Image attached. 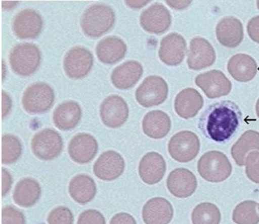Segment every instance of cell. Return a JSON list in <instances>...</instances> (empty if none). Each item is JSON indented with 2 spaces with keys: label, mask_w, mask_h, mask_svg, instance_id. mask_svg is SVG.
<instances>
[{
  "label": "cell",
  "mask_w": 259,
  "mask_h": 224,
  "mask_svg": "<svg viewBox=\"0 0 259 224\" xmlns=\"http://www.w3.org/2000/svg\"><path fill=\"white\" fill-rule=\"evenodd\" d=\"M241 113L238 105L225 101L210 105L199 120V126L207 138L217 142L227 141L240 124Z\"/></svg>",
  "instance_id": "obj_1"
},
{
  "label": "cell",
  "mask_w": 259,
  "mask_h": 224,
  "mask_svg": "<svg viewBox=\"0 0 259 224\" xmlns=\"http://www.w3.org/2000/svg\"><path fill=\"white\" fill-rule=\"evenodd\" d=\"M115 20V13L111 7L105 4H94L83 13L80 26L87 36L99 38L113 28Z\"/></svg>",
  "instance_id": "obj_2"
},
{
  "label": "cell",
  "mask_w": 259,
  "mask_h": 224,
  "mask_svg": "<svg viewBox=\"0 0 259 224\" xmlns=\"http://www.w3.org/2000/svg\"><path fill=\"white\" fill-rule=\"evenodd\" d=\"M41 55L38 46L32 43H19L11 50L10 67L19 76L32 75L40 65Z\"/></svg>",
  "instance_id": "obj_3"
},
{
  "label": "cell",
  "mask_w": 259,
  "mask_h": 224,
  "mask_svg": "<svg viewBox=\"0 0 259 224\" xmlns=\"http://www.w3.org/2000/svg\"><path fill=\"white\" fill-rule=\"evenodd\" d=\"M199 174L207 182L218 183L225 181L231 174L232 166L227 156L220 151L204 154L198 162Z\"/></svg>",
  "instance_id": "obj_4"
},
{
  "label": "cell",
  "mask_w": 259,
  "mask_h": 224,
  "mask_svg": "<svg viewBox=\"0 0 259 224\" xmlns=\"http://www.w3.org/2000/svg\"><path fill=\"white\" fill-rule=\"evenodd\" d=\"M54 89L48 83H32L24 92L22 104L24 109L32 115L43 114L52 108L55 102Z\"/></svg>",
  "instance_id": "obj_5"
},
{
  "label": "cell",
  "mask_w": 259,
  "mask_h": 224,
  "mask_svg": "<svg viewBox=\"0 0 259 224\" xmlns=\"http://www.w3.org/2000/svg\"><path fill=\"white\" fill-rule=\"evenodd\" d=\"M167 83L161 77L149 76L136 92V100L142 107H152L161 104L168 96Z\"/></svg>",
  "instance_id": "obj_6"
},
{
  "label": "cell",
  "mask_w": 259,
  "mask_h": 224,
  "mask_svg": "<svg viewBox=\"0 0 259 224\" xmlns=\"http://www.w3.org/2000/svg\"><path fill=\"white\" fill-rule=\"evenodd\" d=\"M63 148L62 138L58 131L50 128L36 133L31 142L33 153L39 159L51 160L60 155Z\"/></svg>",
  "instance_id": "obj_7"
},
{
  "label": "cell",
  "mask_w": 259,
  "mask_h": 224,
  "mask_svg": "<svg viewBox=\"0 0 259 224\" xmlns=\"http://www.w3.org/2000/svg\"><path fill=\"white\" fill-rule=\"evenodd\" d=\"M168 149L171 157L177 161L188 162L197 157L200 149V142L192 131H180L171 138Z\"/></svg>",
  "instance_id": "obj_8"
},
{
  "label": "cell",
  "mask_w": 259,
  "mask_h": 224,
  "mask_svg": "<svg viewBox=\"0 0 259 224\" xmlns=\"http://www.w3.org/2000/svg\"><path fill=\"white\" fill-rule=\"evenodd\" d=\"M93 65V55L89 50L82 46L72 48L63 59L66 74L75 80L84 78L91 72Z\"/></svg>",
  "instance_id": "obj_9"
},
{
  "label": "cell",
  "mask_w": 259,
  "mask_h": 224,
  "mask_svg": "<svg viewBox=\"0 0 259 224\" xmlns=\"http://www.w3.org/2000/svg\"><path fill=\"white\" fill-rule=\"evenodd\" d=\"M100 113L105 126L110 128H117L128 120L129 109L123 98L117 95H111L103 101L100 105Z\"/></svg>",
  "instance_id": "obj_10"
},
{
  "label": "cell",
  "mask_w": 259,
  "mask_h": 224,
  "mask_svg": "<svg viewBox=\"0 0 259 224\" xmlns=\"http://www.w3.org/2000/svg\"><path fill=\"white\" fill-rule=\"evenodd\" d=\"M43 25V19L39 13L32 9H26L15 15L12 28L17 38L34 39L40 34Z\"/></svg>",
  "instance_id": "obj_11"
},
{
  "label": "cell",
  "mask_w": 259,
  "mask_h": 224,
  "mask_svg": "<svg viewBox=\"0 0 259 224\" xmlns=\"http://www.w3.org/2000/svg\"><path fill=\"white\" fill-rule=\"evenodd\" d=\"M125 162L119 153L115 151H105L99 157L94 165V174L99 179L111 182L124 172Z\"/></svg>",
  "instance_id": "obj_12"
},
{
  "label": "cell",
  "mask_w": 259,
  "mask_h": 224,
  "mask_svg": "<svg viewBox=\"0 0 259 224\" xmlns=\"http://www.w3.org/2000/svg\"><path fill=\"white\" fill-rule=\"evenodd\" d=\"M140 25L146 31L160 34L166 32L172 23L169 11L162 4L155 3L143 11L140 19Z\"/></svg>",
  "instance_id": "obj_13"
},
{
  "label": "cell",
  "mask_w": 259,
  "mask_h": 224,
  "mask_svg": "<svg viewBox=\"0 0 259 224\" xmlns=\"http://www.w3.org/2000/svg\"><path fill=\"white\" fill-rule=\"evenodd\" d=\"M195 83L210 99L227 96L232 89L229 79L217 70L199 74L195 78Z\"/></svg>",
  "instance_id": "obj_14"
},
{
  "label": "cell",
  "mask_w": 259,
  "mask_h": 224,
  "mask_svg": "<svg viewBox=\"0 0 259 224\" xmlns=\"http://www.w3.org/2000/svg\"><path fill=\"white\" fill-rule=\"evenodd\" d=\"M98 151L97 140L89 133H78L72 138L68 146L70 157L78 164L89 163L94 159Z\"/></svg>",
  "instance_id": "obj_15"
},
{
  "label": "cell",
  "mask_w": 259,
  "mask_h": 224,
  "mask_svg": "<svg viewBox=\"0 0 259 224\" xmlns=\"http://www.w3.org/2000/svg\"><path fill=\"white\" fill-rule=\"evenodd\" d=\"M187 52L185 39L177 33H171L162 39L159 50L160 59L170 66H177L183 61Z\"/></svg>",
  "instance_id": "obj_16"
},
{
  "label": "cell",
  "mask_w": 259,
  "mask_h": 224,
  "mask_svg": "<svg viewBox=\"0 0 259 224\" xmlns=\"http://www.w3.org/2000/svg\"><path fill=\"white\" fill-rule=\"evenodd\" d=\"M216 54L213 47L205 39L197 37L190 42L188 65L190 69L198 71L214 63Z\"/></svg>",
  "instance_id": "obj_17"
},
{
  "label": "cell",
  "mask_w": 259,
  "mask_h": 224,
  "mask_svg": "<svg viewBox=\"0 0 259 224\" xmlns=\"http://www.w3.org/2000/svg\"><path fill=\"white\" fill-rule=\"evenodd\" d=\"M197 187L196 177L186 168L172 171L167 179L169 192L178 198H187L195 192Z\"/></svg>",
  "instance_id": "obj_18"
},
{
  "label": "cell",
  "mask_w": 259,
  "mask_h": 224,
  "mask_svg": "<svg viewBox=\"0 0 259 224\" xmlns=\"http://www.w3.org/2000/svg\"><path fill=\"white\" fill-rule=\"evenodd\" d=\"M166 162L160 154L147 153L140 160L138 172L140 178L148 185L159 183L166 172Z\"/></svg>",
  "instance_id": "obj_19"
},
{
  "label": "cell",
  "mask_w": 259,
  "mask_h": 224,
  "mask_svg": "<svg viewBox=\"0 0 259 224\" xmlns=\"http://www.w3.org/2000/svg\"><path fill=\"white\" fill-rule=\"evenodd\" d=\"M173 214L170 202L161 197L149 200L142 209V218L146 224H168Z\"/></svg>",
  "instance_id": "obj_20"
},
{
  "label": "cell",
  "mask_w": 259,
  "mask_h": 224,
  "mask_svg": "<svg viewBox=\"0 0 259 224\" xmlns=\"http://www.w3.org/2000/svg\"><path fill=\"white\" fill-rule=\"evenodd\" d=\"M144 69L138 61H128L112 72L111 80L114 86L122 90L131 88L141 78Z\"/></svg>",
  "instance_id": "obj_21"
},
{
  "label": "cell",
  "mask_w": 259,
  "mask_h": 224,
  "mask_svg": "<svg viewBox=\"0 0 259 224\" xmlns=\"http://www.w3.org/2000/svg\"><path fill=\"white\" fill-rule=\"evenodd\" d=\"M96 51L101 62L105 65H113L124 58L127 46L121 38L108 36L99 41Z\"/></svg>",
  "instance_id": "obj_22"
},
{
  "label": "cell",
  "mask_w": 259,
  "mask_h": 224,
  "mask_svg": "<svg viewBox=\"0 0 259 224\" xmlns=\"http://www.w3.org/2000/svg\"><path fill=\"white\" fill-rule=\"evenodd\" d=\"M82 112L80 105L74 101L61 103L53 113L55 126L61 130L74 129L82 118Z\"/></svg>",
  "instance_id": "obj_23"
},
{
  "label": "cell",
  "mask_w": 259,
  "mask_h": 224,
  "mask_svg": "<svg viewBox=\"0 0 259 224\" xmlns=\"http://www.w3.org/2000/svg\"><path fill=\"white\" fill-rule=\"evenodd\" d=\"M216 32L219 42L227 48H236L243 40L242 24L240 20L233 17L222 19L217 25Z\"/></svg>",
  "instance_id": "obj_24"
},
{
  "label": "cell",
  "mask_w": 259,
  "mask_h": 224,
  "mask_svg": "<svg viewBox=\"0 0 259 224\" xmlns=\"http://www.w3.org/2000/svg\"><path fill=\"white\" fill-rule=\"evenodd\" d=\"M203 105V99L196 89L186 88L178 94L175 102L176 113L188 119L194 117Z\"/></svg>",
  "instance_id": "obj_25"
},
{
  "label": "cell",
  "mask_w": 259,
  "mask_h": 224,
  "mask_svg": "<svg viewBox=\"0 0 259 224\" xmlns=\"http://www.w3.org/2000/svg\"><path fill=\"white\" fill-rule=\"evenodd\" d=\"M228 71L235 80L241 82L253 80L257 72V65L251 57L245 54L235 55L228 61Z\"/></svg>",
  "instance_id": "obj_26"
},
{
  "label": "cell",
  "mask_w": 259,
  "mask_h": 224,
  "mask_svg": "<svg viewBox=\"0 0 259 224\" xmlns=\"http://www.w3.org/2000/svg\"><path fill=\"white\" fill-rule=\"evenodd\" d=\"M69 192L76 203L85 205L95 197L97 187L94 180L89 175L78 174L72 177L70 182Z\"/></svg>",
  "instance_id": "obj_27"
},
{
  "label": "cell",
  "mask_w": 259,
  "mask_h": 224,
  "mask_svg": "<svg viewBox=\"0 0 259 224\" xmlns=\"http://www.w3.org/2000/svg\"><path fill=\"white\" fill-rule=\"evenodd\" d=\"M170 128V117L161 111L149 112L143 120V131L145 135L153 139H161L165 137Z\"/></svg>",
  "instance_id": "obj_28"
},
{
  "label": "cell",
  "mask_w": 259,
  "mask_h": 224,
  "mask_svg": "<svg viewBox=\"0 0 259 224\" xmlns=\"http://www.w3.org/2000/svg\"><path fill=\"white\" fill-rule=\"evenodd\" d=\"M38 182L29 177L21 180L15 187L13 200L17 205L23 208L31 207L37 203L41 195Z\"/></svg>",
  "instance_id": "obj_29"
},
{
  "label": "cell",
  "mask_w": 259,
  "mask_h": 224,
  "mask_svg": "<svg viewBox=\"0 0 259 224\" xmlns=\"http://www.w3.org/2000/svg\"><path fill=\"white\" fill-rule=\"evenodd\" d=\"M259 150V133L254 130L245 131L232 146V157L238 166L245 165L248 155Z\"/></svg>",
  "instance_id": "obj_30"
},
{
  "label": "cell",
  "mask_w": 259,
  "mask_h": 224,
  "mask_svg": "<svg viewBox=\"0 0 259 224\" xmlns=\"http://www.w3.org/2000/svg\"><path fill=\"white\" fill-rule=\"evenodd\" d=\"M232 219L237 224H258L259 205L253 201H245L235 208Z\"/></svg>",
  "instance_id": "obj_31"
},
{
  "label": "cell",
  "mask_w": 259,
  "mask_h": 224,
  "mask_svg": "<svg viewBox=\"0 0 259 224\" xmlns=\"http://www.w3.org/2000/svg\"><path fill=\"white\" fill-rule=\"evenodd\" d=\"M221 214L219 208L214 204H199L192 212V219L194 224H219Z\"/></svg>",
  "instance_id": "obj_32"
},
{
  "label": "cell",
  "mask_w": 259,
  "mask_h": 224,
  "mask_svg": "<svg viewBox=\"0 0 259 224\" xmlns=\"http://www.w3.org/2000/svg\"><path fill=\"white\" fill-rule=\"evenodd\" d=\"M23 153V146L16 136L6 135L2 138V162L4 164L14 163Z\"/></svg>",
  "instance_id": "obj_33"
},
{
  "label": "cell",
  "mask_w": 259,
  "mask_h": 224,
  "mask_svg": "<svg viewBox=\"0 0 259 224\" xmlns=\"http://www.w3.org/2000/svg\"><path fill=\"white\" fill-rule=\"evenodd\" d=\"M73 214L65 206H59L50 213L48 218L49 224H73Z\"/></svg>",
  "instance_id": "obj_34"
},
{
  "label": "cell",
  "mask_w": 259,
  "mask_h": 224,
  "mask_svg": "<svg viewBox=\"0 0 259 224\" xmlns=\"http://www.w3.org/2000/svg\"><path fill=\"white\" fill-rule=\"evenodd\" d=\"M246 172L248 178L254 183L259 184V152L253 151L248 155L246 159Z\"/></svg>",
  "instance_id": "obj_35"
},
{
  "label": "cell",
  "mask_w": 259,
  "mask_h": 224,
  "mask_svg": "<svg viewBox=\"0 0 259 224\" xmlns=\"http://www.w3.org/2000/svg\"><path fill=\"white\" fill-rule=\"evenodd\" d=\"M2 224H25L23 213L11 206H6L2 210Z\"/></svg>",
  "instance_id": "obj_36"
},
{
  "label": "cell",
  "mask_w": 259,
  "mask_h": 224,
  "mask_svg": "<svg viewBox=\"0 0 259 224\" xmlns=\"http://www.w3.org/2000/svg\"><path fill=\"white\" fill-rule=\"evenodd\" d=\"M77 224H106L105 217L98 210L89 209L81 213Z\"/></svg>",
  "instance_id": "obj_37"
},
{
  "label": "cell",
  "mask_w": 259,
  "mask_h": 224,
  "mask_svg": "<svg viewBox=\"0 0 259 224\" xmlns=\"http://www.w3.org/2000/svg\"><path fill=\"white\" fill-rule=\"evenodd\" d=\"M247 28L250 38L259 43V16L254 17L250 20Z\"/></svg>",
  "instance_id": "obj_38"
},
{
  "label": "cell",
  "mask_w": 259,
  "mask_h": 224,
  "mask_svg": "<svg viewBox=\"0 0 259 224\" xmlns=\"http://www.w3.org/2000/svg\"><path fill=\"white\" fill-rule=\"evenodd\" d=\"M13 184L12 176L10 173L5 168L2 169V196L5 195L11 190Z\"/></svg>",
  "instance_id": "obj_39"
},
{
  "label": "cell",
  "mask_w": 259,
  "mask_h": 224,
  "mask_svg": "<svg viewBox=\"0 0 259 224\" xmlns=\"http://www.w3.org/2000/svg\"><path fill=\"white\" fill-rule=\"evenodd\" d=\"M110 224H137L135 219L131 214L126 212H120L112 218Z\"/></svg>",
  "instance_id": "obj_40"
},
{
  "label": "cell",
  "mask_w": 259,
  "mask_h": 224,
  "mask_svg": "<svg viewBox=\"0 0 259 224\" xmlns=\"http://www.w3.org/2000/svg\"><path fill=\"white\" fill-rule=\"evenodd\" d=\"M12 107V100L5 92H2V118L8 115Z\"/></svg>",
  "instance_id": "obj_41"
},
{
  "label": "cell",
  "mask_w": 259,
  "mask_h": 224,
  "mask_svg": "<svg viewBox=\"0 0 259 224\" xmlns=\"http://www.w3.org/2000/svg\"><path fill=\"white\" fill-rule=\"evenodd\" d=\"M192 2L188 1H175V2H167L166 3L172 6V8L175 9H183L188 7L189 4H191Z\"/></svg>",
  "instance_id": "obj_42"
},
{
  "label": "cell",
  "mask_w": 259,
  "mask_h": 224,
  "mask_svg": "<svg viewBox=\"0 0 259 224\" xmlns=\"http://www.w3.org/2000/svg\"><path fill=\"white\" fill-rule=\"evenodd\" d=\"M126 4L133 8H140L148 4L149 2L145 1H126Z\"/></svg>",
  "instance_id": "obj_43"
},
{
  "label": "cell",
  "mask_w": 259,
  "mask_h": 224,
  "mask_svg": "<svg viewBox=\"0 0 259 224\" xmlns=\"http://www.w3.org/2000/svg\"><path fill=\"white\" fill-rule=\"evenodd\" d=\"M256 115H257L258 117L259 118V99L257 101V102H256Z\"/></svg>",
  "instance_id": "obj_44"
},
{
  "label": "cell",
  "mask_w": 259,
  "mask_h": 224,
  "mask_svg": "<svg viewBox=\"0 0 259 224\" xmlns=\"http://www.w3.org/2000/svg\"><path fill=\"white\" fill-rule=\"evenodd\" d=\"M257 8L259 10V1L257 2Z\"/></svg>",
  "instance_id": "obj_45"
}]
</instances>
